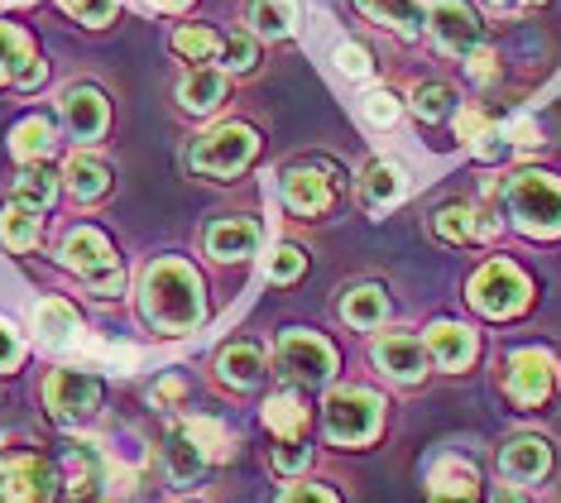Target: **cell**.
Instances as JSON below:
<instances>
[{
    "mask_svg": "<svg viewBox=\"0 0 561 503\" xmlns=\"http://www.w3.org/2000/svg\"><path fill=\"white\" fill-rule=\"evenodd\" d=\"M202 283L183 260H159L145 278V317L159 331H193L202 321Z\"/></svg>",
    "mask_w": 561,
    "mask_h": 503,
    "instance_id": "cell-1",
    "label": "cell"
},
{
    "mask_svg": "<svg viewBox=\"0 0 561 503\" xmlns=\"http://www.w3.org/2000/svg\"><path fill=\"white\" fill-rule=\"evenodd\" d=\"M504 197L523 230H533V236H561V183L552 173H538V168L514 173Z\"/></svg>",
    "mask_w": 561,
    "mask_h": 503,
    "instance_id": "cell-2",
    "label": "cell"
},
{
    "mask_svg": "<svg viewBox=\"0 0 561 503\" xmlns=\"http://www.w3.org/2000/svg\"><path fill=\"white\" fill-rule=\"evenodd\" d=\"M62 264H68L78 278L92 283L96 293H106V298H116V293L125 288V268L116 260V250H111V240L92 226L72 230V236L62 240Z\"/></svg>",
    "mask_w": 561,
    "mask_h": 503,
    "instance_id": "cell-3",
    "label": "cell"
},
{
    "mask_svg": "<svg viewBox=\"0 0 561 503\" xmlns=\"http://www.w3.org/2000/svg\"><path fill=\"white\" fill-rule=\"evenodd\" d=\"M44 403L62 427H82L101 408V379L87 369H54L44 379Z\"/></svg>",
    "mask_w": 561,
    "mask_h": 503,
    "instance_id": "cell-4",
    "label": "cell"
},
{
    "mask_svg": "<svg viewBox=\"0 0 561 503\" xmlns=\"http://www.w3.org/2000/svg\"><path fill=\"white\" fill-rule=\"evenodd\" d=\"M254 149H260V139L245 125H221V130H207L193 145V168L202 178H236L240 168L254 159Z\"/></svg>",
    "mask_w": 561,
    "mask_h": 503,
    "instance_id": "cell-5",
    "label": "cell"
},
{
    "mask_svg": "<svg viewBox=\"0 0 561 503\" xmlns=\"http://www.w3.org/2000/svg\"><path fill=\"white\" fill-rule=\"evenodd\" d=\"M379 398L369 389H336L327 398V436L341 446H360L379 432Z\"/></svg>",
    "mask_w": 561,
    "mask_h": 503,
    "instance_id": "cell-6",
    "label": "cell"
},
{
    "mask_svg": "<svg viewBox=\"0 0 561 503\" xmlns=\"http://www.w3.org/2000/svg\"><path fill=\"white\" fill-rule=\"evenodd\" d=\"M470 302H476L484 317H514L518 307L528 302V278L508 260H490L470 278Z\"/></svg>",
    "mask_w": 561,
    "mask_h": 503,
    "instance_id": "cell-7",
    "label": "cell"
},
{
    "mask_svg": "<svg viewBox=\"0 0 561 503\" xmlns=\"http://www.w3.org/2000/svg\"><path fill=\"white\" fill-rule=\"evenodd\" d=\"M58 494V470L44 456H0V503H48Z\"/></svg>",
    "mask_w": 561,
    "mask_h": 503,
    "instance_id": "cell-8",
    "label": "cell"
},
{
    "mask_svg": "<svg viewBox=\"0 0 561 503\" xmlns=\"http://www.w3.org/2000/svg\"><path fill=\"white\" fill-rule=\"evenodd\" d=\"M557 384V359L547 351H518L514 359H508V398L523 408H538L547 403V393H552Z\"/></svg>",
    "mask_w": 561,
    "mask_h": 503,
    "instance_id": "cell-9",
    "label": "cell"
},
{
    "mask_svg": "<svg viewBox=\"0 0 561 503\" xmlns=\"http://www.w3.org/2000/svg\"><path fill=\"white\" fill-rule=\"evenodd\" d=\"M278 359H284L288 374H298V379L308 384H322L331 369H336V351L322 341V335H302V331H288L284 341H278Z\"/></svg>",
    "mask_w": 561,
    "mask_h": 503,
    "instance_id": "cell-10",
    "label": "cell"
},
{
    "mask_svg": "<svg viewBox=\"0 0 561 503\" xmlns=\"http://www.w3.org/2000/svg\"><path fill=\"white\" fill-rule=\"evenodd\" d=\"M427 24H432V34H437V44L446 54H470V48H480L476 10L461 5V0H437V5L427 10Z\"/></svg>",
    "mask_w": 561,
    "mask_h": 503,
    "instance_id": "cell-11",
    "label": "cell"
},
{
    "mask_svg": "<svg viewBox=\"0 0 561 503\" xmlns=\"http://www.w3.org/2000/svg\"><path fill=\"white\" fill-rule=\"evenodd\" d=\"M106 121H111V106L96 87H72V92H62V125H68L72 139L92 145V139H101V130H106Z\"/></svg>",
    "mask_w": 561,
    "mask_h": 503,
    "instance_id": "cell-12",
    "label": "cell"
},
{
    "mask_svg": "<svg viewBox=\"0 0 561 503\" xmlns=\"http://www.w3.org/2000/svg\"><path fill=\"white\" fill-rule=\"evenodd\" d=\"M284 202L298 216H322L327 206L336 202V187H331V178L317 173V168H288L284 173Z\"/></svg>",
    "mask_w": 561,
    "mask_h": 503,
    "instance_id": "cell-13",
    "label": "cell"
},
{
    "mask_svg": "<svg viewBox=\"0 0 561 503\" xmlns=\"http://www.w3.org/2000/svg\"><path fill=\"white\" fill-rule=\"evenodd\" d=\"M432 236L446 240V244L490 240L494 236V221H484V216L470 202H451V206H437V216H432Z\"/></svg>",
    "mask_w": 561,
    "mask_h": 503,
    "instance_id": "cell-14",
    "label": "cell"
},
{
    "mask_svg": "<svg viewBox=\"0 0 561 503\" xmlns=\"http://www.w3.org/2000/svg\"><path fill=\"white\" fill-rule=\"evenodd\" d=\"M375 359L389 379H403V384H417L427 369V345L408 341V335H379L375 341Z\"/></svg>",
    "mask_w": 561,
    "mask_h": 503,
    "instance_id": "cell-15",
    "label": "cell"
},
{
    "mask_svg": "<svg viewBox=\"0 0 561 503\" xmlns=\"http://www.w3.org/2000/svg\"><path fill=\"white\" fill-rule=\"evenodd\" d=\"M547 466H552V450H547L542 436H514V442L500 450V470L508 475V480L533 484V480L547 475Z\"/></svg>",
    "mask_w": 561,
    "mask_h": 503,
    "instance_id": "cell-16",
    "label": "cell"
},
{
    "mask_svg": "<svg viewBox=\"0 0 561 503\" xmlns=\"http://www.w3.org/2000/svg\"><path fill=\"white\" fill-rule=\"evenodd\" d=\"M408 192V173L393 159H375V163H365V173H360V197L365 206H375V212H385V206H393Z\"/></svg>",
    "mask_w": 561,
    "mask_h": 503,
    "instance_id": "cell-17",
    "label": "cell"
},
{
    "mask_svg": "<svg viewBox=\"0 0 561 503\" xmlns=\"http://www.w3.org/2000/svg\"><path fill=\"white\" fill-rule=\"evenodd\" d=\"M254 244H260V221H245V216H236V221H216L207 230L211 260H245V254H254Z\"/></svg>",
    "mask_w": 561,
    "mask_h": 503,
    "instance_id": "cell-18",
    "label": "cell"
},
{
    "mask_svg": "<svg viewBox=\"0 0 561 503\" xmlns=\"http://www.w3.org/2000/svg\"><path fill=\"white\" fill-rule=\"evenodd\" d=\"M427 355L437 359L442 369H466L470 355H476V335L466 327H456V321H437V327L427 331Z\"/></svg>",
    "mask_w": 561,
    "mask_h": 503,
    "instance_id": "cell-19",
    "label": "cell"
},
{
    "mask_svg": "<svg viewBox=\"0 0 561 503\" xmlns=\"http://www.w3.org/2000/svg\"><path fill=\"white\" fill-rule=\"evenodd\" d=\"M163 470H169V480L178 489H187V484H197V475L207 470V456L197 450V442L187 436L183 427L169 432V446H163Z\"/></svg>",
    "mask_w": 561,
    "mask_h": 503,
    "instance_id": "cell-20",
    "label": "cell"
},
{
    "mask_svg": "<svg viewBox=\"0 0 561 503\" xmlns=\"http://www.w3.org/2000/svg\"><path fill=\"white\" fill-rule=\"evenodd\" d=\"M54 197H58V178H54V168H44V163H24L20 178L10 183V202L30 206V212L54 206Z\"/></svg>",
    "mask_w": 561,
    "mask_h": 503,
    "instance_id": "cell-21",
    "label": "cell"
},
{
    "mask_svg": "<svg viewBox=\"0 0 561 503\" xmlns=\"http://www.w3.org/2000/svg\"><path fill=\"white\" fill-rule=\"evenodd\" d=\"M62 178H68V192L78 202H96V197H106V187H111V168L101 163L96 153H72Z\"/></svg>",
    "mask_w": 561,
    "mask_h": 503,
    "instance_id": "cell-22",
    "label": "cell"
},
{
    "mask_svg": "<svg viewBox=\"0 0 561 503\" xmlns=\"http://www.w3.org/2000/svg\"><path fill=\"white\" fill-rule=\"evenodd\" d=\"M34 331H39L48 345H72L78 331H82V321H78V312H72V302L44 298L39 307H34Z\"/></svg>",
    "mask_w": 561,
    "mask_h": 503,
    "instance_id": "cell-23",
    "label": "cell"
},
{
    "mask_svg": "<svg viewBox=\"0 0 561 503\" xmlns=\"http://www.w3.org/2000/svg\"><path fill=\"white\" fill-rule=\"evenodd\" d=\"M54 145H58V130L44 115H30V121H20L15 130H10V149H15V159H24V163H44L48 153H54Z\"/></svg>",
    "mask_w": 561,
    "mask_h": 503,
    "instance_id": "cell-24",
    "label": "cell"
},
{
    "mask_svg": "<svg viewBox=\"0 0 561 503\" xmlns=\"http://www.w3.org/2000/svg\"><path fill=\"white\" fill-rule=\"evenodd\" d=\"M355 5L365 10L369 20H379V24H389L393 34H423V24H427V15H423V5L417 0H355Z\"/></svg>",
    "mask_w": 561,
    "mask_h": 503,
    "instance_id": "cell-25",
    "label": "cell"
},
{
    "mask_svg": "<svg viewBox=\"0 0 561 503\" xmlns=\"http://www.w3.org/2000/svg\"><path fill=\"white\" fill-rule=\"evenodd\" d=\"M178 101H183L193 115L216 111L226 101V77L216 72V68H193V72L183 77V87H178Z\"/></svg>",
    "mask_w": 561,
    "mask_h": 503,
    "instance_id": "cell-26",
    "label": "cell"
},
{
    "mask_svg": "<svg viewBox=\"0 0 561 503\" xmlns=\"http://www.w3.org/2000/svg\"><path fill=\"white\" fill-rule=\"evenodd\" d=\"M250 24L264 38H284L298 30V0H250Z\"/></svg>",
    "mask_w": 561,
    "mask_h": 503,
    "instance_id": "cell-27",
    "label": "cell"
},
{
    "mask_svg": "<svg viewBox=\"0 0 561 503\" xmlns=\"http://www.w3.org/2000/svg\"><path fill=\"white\" fill-rule=\"evenodd\" d=\"M264 422H270V432L278 442H298L302 427H308V412L293 393H274L270 403H264Z\"/></svg>",
    "mask_w": 561,
    "mask_h": 503,
    "instance_id": "cell-28",
    "label": "cell"
},
{
    "mask_svg": "<svg viewBox=\"0 0 561 503\" xmlns=\"http://www.w3.org/2000/svg\"><path fill=\"white\" fill-rule=\"evenodd\" d=\"M0 240H5L10 250H34V244H39V216H34L30 206L10 202L5 212H0Z\"/></svg>",
    "mask_w": 561,
    "mask_h": 503,
    "instance_id": "cell-29",
    "label": "cell"
},
{
    "mask_svg": "<svg viewBox=\"0 0 561 503\" xmlns=\"http://www.w3.org/2000/svg\"><path fill=\"white\" fill-rule=\"evenodd\" d=\"M341 312H346L351 327L369 331V327H379V321L389 317V298H385V288H375V283H369V288H355V293H351Z\"/></svg>",
    "mask_w": 561,
    "mask_h": 503,
    "instance_id": "cell-30",
    "label": "cell"
},
{
    "mask_svg": "<svg viewBox=\"0 0 561 503\" xmlns=\"http://www.w3.org/2000/svg\"><path fill=\"white\" fill-rule=\"evenodd\" d=\"M221 44H226V38L216 30H207V24H183V30L173 34V54H183L187 62L216 58V54H221Z\"/></svg>",
    "mask_w": 561,
    "mask_h": 503,
    "instance_id": "cell-31",
    "label": "cell"
},
{
    "mask_svg": "<svg viewBox=\"0 0 561 503\" xmlns=\"http://www.w3.org/2000/svg\"><path fill=\"white\" fill-rule=\"evenodd\" d=\"M34 58L30 34L15 30V24H0V82H15V72Z\"/></svg>",
    "mask_w": 561,
    "mask_h": 503,
    "instance_id": "cell-32",
    "label": "cell"
},
{
    "mask_svg": "<svg viewBox=\"0 0 561 503\" xmlns=\"http://www.w3.org/2000/svg\"><path fill=\"white\" fill-rule=\"evenodd\" d=\"M221 374L231 384H254L264 374V355L254 345H231V351H221Z\"/></svg>",
    "mask_w": 561,
    "mask_h": 503,
    "instance_id": "cell-33",
    "label": "cell"
},
{
    "mask_svg": "<svg viewBox=\"0 0 561 503\" xmlns=\"http://www.w3.org/2000/svg\"><path fill=\"white\" fill-rule=\"evenodd\" d=\"M456 106V92L446 82H427V87H417V101H413V111L423 115V121H446Z\"/></svg>",
    "mask_w": 561,
    "mask_h": 503,
    "instance_id": "cell-34",
    "label": "cell"
},
{
    "mask_svg": "<svg viewBox=\"0 0 561 503\" xmlns=\"http://www.w3.org/2000/svg\"><path fill=\"white\" fill-rule=\"evenodd\" d=\"M183 432L193 436L197 450H202V456H207V460H211V456H226V432L216 427L211 418H187V422H183Z\"/></svg>",
    "mask_w": 561,
    "mask_h": 503,
    "instance_id": "cell-35",
    "label": "cell"
},
{
    "mask_svg": "<svg viewBox=\"0 0 561 503\" xmlns=\"http://www.w3.org/2000/svg\"><path fill=\"white\" fill-rule=\"evenodd\" d=\"M72 494H92V489L101 484V460L92 456V450H87V446H78V450H72Z\"/></svg>",
    "mask_w": 561,
    "mask_h": 503,
    "instance_id": "cell-36",
    "label": "cell"
},
{
    "mask_svg": "<svg viewBox=\"0 0 561 503\" xmlns=\"http://www.w3.org/2000/svg\"><path fill=\"white\" fill-rule=\"evenodd\" d=\"M62 10H68L72 20H82V24H111L116 20V10H121V0H58Z\"/></svg>",
    "mask_w": 561,
    "mask_h": 503,
    "instance_id": "cell-37",
    "label": "cell"
},
{
    "mask_svg": "<svg viewBox=\"0 0 561 503\" xmlns=\"http://www.w3.org/2000/svg\"><path fill=\"white\" fill-rule=\"evenodd\" d=\"M221 62H226V68H231V72H245V68H254V34L240 30V34L226 38V44H221Z\"/></svg>",
    "mask_w": 561,
    "mask_h": 503,
    "instance_id": "cell-38",
    "label": "cell"
},
{
    "mask_svg": "<svg viewBox=\"0 0 561 503\" xmlns=\"http://www.w3.org/2000/svg\"><path fill=\"white\" fill-rule=\"evenodd\" d=\"M365 115H369V125H379V130H389V125H399L403 106H399V96H393V92H369V101H365Z\"/></svg>",
    "mask_w": 561,
    "mask_h": 503,
    "instance_id": "cell-39",
    "label": "cell"
},
{
    "mask_svg": "<svg viewBox=\"0 0 561 503\" xmlns=\"http://www.w3.org/2000/svg\"><path fill=\"white\" fill-rule=\"evenodd\" d=\"M298 274H302V250L298 244H278L274 260H270V278L274 283H293Z\"/></svg>",
    "mask_w": 561,
    "mask_h": 503,
    "instance_id": "cell-40",
    "label": "cell"
},
{
    "mask_svg": "<svg viewBox=\"0 0 561 503\" xmlns=\"http://www.w3.org/2000/svg\"><path fill=\"white\" fill-rule=\"evenodd\" d=\"M470 149H476L480 159H504V153L514 149V139L504 135V125H490V130H484L480 139H470Z\"/></svg>",
    "mask_w": 561,
    "mask_h": 503,
    "instance_id": "cell-41",
    "label": "cell"
},
{
    "mask_svg": "<svg viewBox=\"0 0 561 503\" xmlns=\"http://www.w3.org/2000/svg\"><path fill=\"white\" fill-rule=\"evenodd\" d=\"M336 62H341V72H346V77H355V82L375 72V62H369V54H365L360 44H341L336 48Z\"/></svg>",
    "mask_w": 561,
    "mask_h": 503,
    "instance_id": "cell-42",
    "label": "cell"
},
{
    "mask_svg": "<svg viewBox=\"0 0 561 503\" xmlns=\"http://www.w3.org/2000/svg\"><path fill=\"white\" fill-rule=\"evenodd\" d=\"M20 359H24V341L15 335V327H10V321H0V374L20 369Z\"/></svg>",
    "mask_w": 561,
    "mask_h": 503,
    "instance_id": "cell-43",
    "label": "cell"
},
{
    "mask_svg": "<svg viewBox=\"0 0 561 503\" xmlns=\"http://www.w3.org/2000/svg\"><path fill=\"white\" fill-rule=\"evenodd\" d=\"M278 503H336V494L322 489V484H293V489L278 494Z\"/></svg>",
    "mask_w": 561,
    "mask_h": 503,
    "instance_id": "cell-44",
    "label": "cell"
},
{
    "mask_svg": "<svg viewBox=\"0 0 561 503\" xmlns=\"http://www.w3.org/2000/svg\"><path fill=\"white\" fill-rule=\"evenodd\" d=\"M274 466H278V470H284V475H293V470H302V466H308V446H302V442H284V446H278V450H274Z\"/></svg>",
    "mask_w": 561,
    "mask_h": 503,
    "instance_id": "cell-45",
    "label": "cell"
},
{
    "mask_svg": "<svg viewBox=\"0 0 561 503\" xmlns=\"http://www.w3.org/2000/svg\"><path fill=\"white\" fill-rule=\"evenodd\" d=\"M466 62H470V77H480V82H490V77L500 72V68H494V54H490V48H470Z\"/></svg>",
    "mask_w": 561,
    "mask_h": 503,
    "instance_id": "cell-46",
    "label": "cell"
},
{
    "mask_svg": "<svg viewBox=\"0 0 561 503\" xmlns=\"http://www.w3.org/2000/svg\"><path fill=\"white\" fill-rule=\"evenodd\" d=\"M44 72H48L44 62H39V58H30V62H24V68L15 72V87H24V92H34V87L44 82Z\"/></svg>",
    "mask_w": 561,
    "mask_h": 503,
    "instance_id": "cell-47",
    "label": "cell"
},
{
    "mask_svg": "<svg viewBox=\"0 0 561 503\" xmlns=\"http://www.w3.org/2000/svg\"><path fill=\"white\" fill-rule=\"evenodd\" d=\"M173 398H183V379H163L154 389V403H173Z\"/></svg>",
    "mask_w": 561,
    "mask_h": 503,
    "instance_id": "cell-48",
    "label": "cell"
},
{
    "mask_svg": "<svg viewBox=\"0 0 561 503\" xmlns=\"http://www.w3.org/2000/svg\"><path fill=\"white\" fill-rule=\"evenodd\" d=\"M490 503H528V499H523L514 484H500V489H494V494H490Z\"/></svg>",
    "mask_w": 561,
    "mask_h": 503,
    "instance_id": "cell-49",
    "label": "cell"
},
{
    "mask_svg": "<svg viewBox=\"0 0 561 503\" xmlns=\"http://www.w3.org/2000/svg\"><path fill=\"white\" fill-rule=\"evenodd\" d=\"M154 5H159V10H183L187 0H154Z\"/></svg>",
    "mask_w": 561,
    "mask_h": 503,
    "instance_id": "cell-50",
    "label": "cell"
},
{
    "mask_svg": "<svg viewBox=\"0 0 561 503\" xmlns=\"http://www.w3.org/2000/svg\"><path fill=\"white\" fill-rule=\"evenodd\" d=\"M528 5H538V0H528Z\"/></svg>",
    "mask_w": 561,
    "mask_h": 503,
    "instance_id": "cell-51",
    "label": "cell"
}]
</instances>
